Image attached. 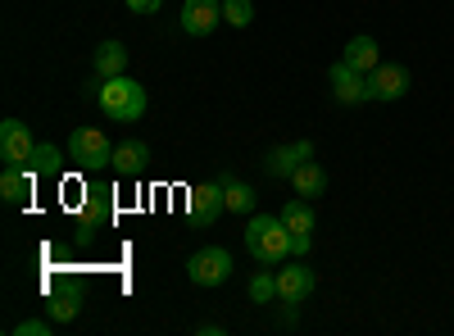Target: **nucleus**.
<instances>
[{
  "instance_id": "f257e3e1",
  "label": "nucleus",
  "mask_w": 454,
  "mask_h": 336,
  "mask_svg": "<svg viewBox=\"0 0 454 336\" xmlns=\"http://www.w3.org/2000/svg\"><path fill=\"white\" fill-rule=\"evenodd\" d=\"M246 250L259 264H286L291 259V228L282 214H250L246 223Z\"/></svg>"
},
{
  "instance_id": "f03ea898",
  "label": "nucleus",
  "mask_w": 454,
  "mask_h": 336,
  "mask_svg": "<svg viewBox=\"0 0 454 336\" xmlns=\"http://www.w3.org/2000/svg\"><path fill=\"white\" fill-rule=\"evenodd\" d=\"M100 109H105L114 123H137L145 114V87L137 78H128V73L105 78L100 82Z\"/></svg>"
},
{
  "instance_id": "7ed1b4c3",
  "label": "nucleus",
  "mask_w": 454,
  "mask_h": 336,
  "mask_svg": "<svg viewBox=\"0 0 454 336\" xmlns=\"http://www.w3.org/2000/svg\"><path fill=\"white\" fill-rule=\"evenodd\" d=\"M282 223L291 228V259H305L309 250H314V205L305 200V196H295V200H286L282 205Z\"/></svg>"
},
{
  "instance_id": "20e7f679",
  "label": "nucleus",
  "mask_w": 454,
  "mask_h": 336,
  "mask_svg": "<svg viewBox=\"0 0 454 336\" xmlns=\"http://www.w3.org/2000/svg\"><path fill=\"white\" fill-rule=\"evenodd\" d=\"M186 277H192L196 286H223L227 277H232V254H227L223 246H205V250H196L192 259H186Z\"/></svg>"
},
{
  "instance_id": "39448f33",
  "label": "nucleus",
  "mask_w": 454,
  "mask_h": 336,
  "mask_svg": "<svg viewBox=\"0 0 454 336\" xmlns=\"http://www.w3.org/2000/svg\"><path fill=\"white\" fill-rule=\"evenodd\" d=\"M68 160L78 164V168H105L114 160V145L100 128H78L68 137Z\"/></svg>"
},
{
  "instance_id": "423d86ee",
  "label": "nucleus",
  "mask_w": 454,
  "mask_h": 336,
  "mask_svg": "<svg viewBox=\"0 0 454 336\" xmlns=\"http://www.w3.org/2000/svg\"><path fill=\"white\" fill-rule=\"evenodd\" d=\"M223 209H227V186H223V177L192 186V196H186V214H192L196 228H209Z\"/></svg>"
},
{
  "instance_id": "0eeeda50",
  "label": "nucleus",
  "mask_w": 454,
  "mask_h": 336,
  "mask_svg": "<svg viewBox=\"0 0 454 336\" xmlns=\"http://www.w3.org/2000/svg\"><path fill=\"white\" fill-rule=\"evenodd\" d=\"M409 68L404 64H377L372 73H368V100H382V105H391V100H404L409 96Z\"/></svg>"
},
{
  "instance_id": "6e6552de",
  "label": "nucleus",
  "mask_w": 454,
  "mask_h": 336,
  "mask_svg": "<svg viewBox=\"0 0 454 336\" xmlns=\"http://www.w3.org/2000/svg\"><path fill=\"white\" fill-rule=\"evenodd\" d=\"M314 291H318L314 269H305V264H282L278 269V301L282 305H305Z\"/></svg>"
},
{
  "instance_id": "1a4fd4ad",
  "label": "nucleus",
  "mask_w": 454,
  "mask_h": 336,
  "mask_svg": "<svg viewBox=\"0 0 454 336\" xmlns=\"http://www.w3.org/2000/svg\"><path fill=\"white\" fill-rule=\"evenodd\" d=\"M32 155H36V141H32L27 123H19V119H5V123H0V160L27 168Z\"/></svg>"
},
{
  "instance_id": "9d476101",
  "label": "nucleus",
  "mask_w": 454,
  "mask_h": 336,
  "mask_svg": "<svg viewBox=\"0 0 454 336\" xmlns=\"http://www.w3.org/2000/svg\"><path fill=\"white\" fill-rule=\"evenodd\" d=\"M327 82H332V96H336L340 105H364V100H368V73L350 68L346 59H340V64H332Z\"/></svg>"
},
{
  "instance_id": "9b49d317",
  "label": "nucleus",
  "mask_w": 454,
  "mask_h": 336,
  "mask_svg": "<svg viewBox=\"0 0 454 336\" xmlns=\"http://www.w3.org/2000/svg\"><path fill=\"white\" fill-rule=\"evenodd\" d=\"M223 19V0H182V32L192 36H209Z\"/></svg>"
},
{
  "instance_id": "f8f14e48",
  "label": "nucleus",
  "mask_w": 454,
  "mask_h": 336,
  "mask_svg": "<svg viewBox=\"0 0 454 336\" xmlns=\"http://www.w3.org/2000/svg\"><path fill=\"white\" fill-rule=\"evenodd\" d=\"M305 160H314V141H291V145H273L269 155H263V173L269 177H291Z\"/></svg>"
},
{
  "instance_id": "ddd939ff",
  "label": "nucleus",
  "mask_w": 454,
  "mask_h": 336,
  "mask_svg": "<svg viewBox=\"0 0 454 336\" xmlns=\"http://www.w3.org/2000/svg\"><path fill=\"white\" fill-rule=\"evenodd\" d=\"M78 314H82V291L73 286V282L55 286L51 301H46V318H51V323H73Z\"/></svg>"
},
{
  "instance_id": "4468645a",
  "label": "nucleus",
  "mask_w": 454,
  "mask_h": 336,
  "mask_svg": "<svg viewBox=\"0 0 454 336\" xmlns=\"http://www.w3.org/2000/svg\"><path fill=\"white\" fill-rule=\"evenodd\" d=\"M32 168L23 164H5V173H0V196H5V205H27L32 200Z\"/></svg>"
},
{
  "instance_id": "2eb2a0df",
  "label": "nucleus",
  "mask_w": 454,
  "mask_h": 336,
  "mask_svg": "<svg viewBox=\"0 0 454 336\" xmlns=\"http://www.w3.org/2000/svg\"><path fill=\"white\" fill-rule=\"evenodd\" d=\"M114 173H123V177H137L145 164H150V145L145 141H123V145H114Z\"/></svg>"
},
{
  "instance_id": "dca6fc26",
  "label": "nucleus",
  "mask_w": 454,
  "mask_h": 336,
  "mask_svg": "<svg viewBox=\"0 0 454 336\" xmlns=\"http://www.w3.org/2000/svg\"><path fill=\"white\" fill-rule=\"evenodd\" d=\"M291 186H295V196H305V200H318L327 191V173L318 160H305L295 173H291Z\"/></svg>"
},
{
  "instance_id": "f3484780",
  "label": "nucleus",
  "mask_w": 454,
  "mask_h": 336,
  "mask_svg": "<svg viewBox=\"0 0 454 336\" xmlns=\"http://www.w3.org/2000/svg\"><path fill=\"white\" fill-rule=\"evenodd\" d=\"M109 214H114V191H109V186H96V191H87V200H82V228L96 232L100 223H109Z\"/></svg>"
},
{
  "instance_id": "a211bd4d",
  "label": "nucleus",
  "mask_w": 454,
  "mask_h": 336,
  "mask_svg": "<svg viewBox=\"0 0 454 336\" xmlns=\"http://www.w3.org/2000/svg\"><path fill=\"white\" fill-rule=\"evenodd\" d=\"M340 59H346L350 68H359V73H372L377 64H382V51H377L372 36H350V42H346V55H340Z\"/></svg>"
},
{
  "instance_id": "6ab92c4d",
  "label": "nucleus",
  "mask_w": 454,
  "mask_h": 336,
  "mask_svg": "<svg viewBox=\"0 0 454 336\" xmlns=\"http://www.w3.org/2000/svg\"><path fill=\"white\" fill-rule=\"evenodd\" d=\"M91 64H96V78H119V73H128V46L123 42H100Z\"/></svg>"
},
{
  "instance_id": "aec40b11",
  "label": "nucleus",
  "mask_w": 454,
  "mask_h": 336,
  "mask_svg": "<svg viewBox=\"0 0 454 336\" xmlns=\"http://www.w3.org/2000/svg\"><path fill=\"white\" fill-rule=\"evenodd\" d=\"M218 177H223V186H227V209L241 214V218H246V214H254V200H259V196L250 191V186H246V182H237L232 173H218Z\"/></svg>"
},
{
  "instance_id": "412c9836",
  "label": "nucleus",
  "mask_w": 454,
  "mask_h": 336,
  "mask_svg": "<svg viewBox=\"0 0 454 336\" xmlns=\"http://www.w3.org/2000/svg\"><path fill=\"white\" fill-rule=\"evenodd\" d=\"M27 168H32L36 177H59V168H64V155L55 151V145H36V155L27 160Z\"/></svg>"
},
{
  "instance_id": "4be33fe9",
  "label": "nucleus",
  "mask_w": 454,
  "mask_h": 336,
  "mask_svg": "<svg viewBox=\"0 0 454 336\" xmlns=\"http://www.w3.org/2000/svg\"><path fill=\"white\" fill-rule=\"evenodd\" d=\"M250 301H254V305L278 301V273H259V277L250 282Z\"/></svg>"
},
{
  "instance_id": "5701e85b",
  "label": "nucleus",
  "mask_w": 454,
  "mask_h": 336,
  "mask_svg": "<svg viewBox=\"0 0 454 336\" xmlns=\"http://www.w3.org/2000/svg\"><path fill=\"white\" fill-rule=\"evenodd\" d=\"M223 19L232 23V27H250L254 5H250V0H223Z\"/></svg>"
},
{
  "instance_id": "b1692460",
  "label": "nucleus",
  "mask_w": 454,
  "mask_h": 336,
  "mask_svg": "<svg viewBox=\"0 0 454 336\" xmlns=\"http://www.w3.org/2000/svg\"><path fill=\"white\" fill-rule=\"evenodd\" d=\"M59 323H51V318H23V323H14V332L19 336H51Z\"/></svg>"
},
{
  "instance_id": "393cba45",
  "label": "nucleus",
  "mask_w": 454,
  "mask_h": 336,
  "mask_svg": "<svg viewBox=\"0 0 454 336\" xmlns=\"http://www.w3.org/2000/svg\"><path fill=\"white\" fill-rule=\"evenodd\" d=\"M160 5H164V0H128V10H132V14H155Z\"/></svg>"
}]
</instances>
